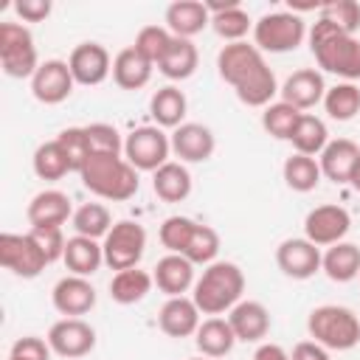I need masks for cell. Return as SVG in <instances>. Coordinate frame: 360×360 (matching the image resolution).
<instances>
[{"mask_svg":"<svg viewBox=\"0 0 360 360\" xmlns=\"http://www.w3.org/2000/svg\"><path fill=\"white\" fill-rule=\"evenodd\" d=\"M217 70L222 82H228L236 98L248 107H267L278 93L276 73L270 70L264 53L250 42H228L217 53Z\"/></svg>","mask_w":360,"mask_h":360,"instance_id":"6da1fadb","label":"cell"},{"mask_svg":"<svg viewBox=\"0 0 360 360\" xmlns=\"http://www.w3.org/2000/svg\"><path fill=\"white\" fill-rule=\"evenodd\" d=\"M309 51L321 70L340 76L343 82L360 79V39L354 34L340 31L338 25L318 20L309 28Z\"/></svg>","mask_w":360,"mask_h":360,"instance_id":"7a4b0ae2","label":"cell"},{"mask_svg":"<svg viewBox=\"0 0 360 360\" xmlns=\"http://www.w3.org/2000/svg\"><path fill=\"white\" fill-rule=\"evenodd\" d=\"M82 186L101 197V200H112V202H124L129 197H135L141 180H138V169L121 158V155H90L87 163L79 172Z\"/></svg>","mask_w":360,"mask_h":360,"instance_id":"3957f363","label":"cell"},{"mask_svg":"<svg viewBox=\"0 0 360 360\" xmlns=\"http://www.w3.org/2000/svg\"><path fill=\"white\" fill-rule=\"evenodd\" d=\"M245 292V273L233 262H211L205 264L202 276L194 281V304L202 315H222L231 312Z\"/></svg>","mask_w":360,"mask_h":360,"instance_id":"277c9868","label":"cell"},{"mask_svg":"<svg viewBox=\"0 0 360 360\" xmlns=\"http://www.w3.org/2000/svg\"><path fill=\"white\" fill-rule=\"evenodd\" d=\"M307 332L329 352H349L360 343V318L340 304L315 307L307 318Z\"/></svg>","mask_w":360,"mask_h":360,"instance_id":"5b68a950","label":"cell"},{"mask_svg":"<svg viewBox=\"0 0 360 360\" xmlns=\"http://www.w3.org/2000/svg\"><path fill=\"white\" fill-rule=\"evenodd\" d=\"M307 37V22L295 11H270L253 22V45L262 53L295 51Z\"/></svg>","mask_w":360,"mask_h":360,"instance_id":"8992f818","label":"cell"},{"mask_svg":"<svg viewBox=\"0 0 360 360\" xmlns=\"http://www.w3.org/2000/svg\"><path fill=\"white\" fill-rule=\"evenodd\" d=\"M0 65L11 79H31L42 65L34 37L20 22H0Z\"/></svg>","mask_w":360,"mask_h":360,"instance_id":"52a82bcc","label":"cell"},{"mask_svg":"<svg viewBox=\"0 0 360 360\" xmlns=\"http://www.w3.org/2000/svg\"><path fill=\"white\" fill-rule=\"evenodd\" d=\"M104 250V264L110 270H129L138 267L143 250H146V231L135 219H121L110 228V233L101 242Z\"/></svg>","mask_w":360,"mask_h":360,"instance_id":"ba28073f","label":"cell"},{"mask_svg":"<svg viewBox=\"0 0 360 360\" xmlns=\"http://www.w3.org/2000/svg\"><path fill=\"white\" fill-rule=\"evenodd\" d=\"M172 138L160 127H138L124 138V158L138 172H158L169 163Z\"/></svg>","mask_w":360,"mask_h":360,"instance_id":"9c48e42d","label":"cell"},{"mask_svg":"<svg viewBox=\"0 0 360 360\" xmlns=\"http://www.w3.org/2000/svg\"><path fill=\"white\" fill-rule=\"evenodd\" d=\"M0 264L20 278H37L51 262L31 233H0Z\"/></svg>","mask_w":360,"mask_h":360,"instance_id":"30bf717a","label":"cell"},{"mask_svg":"<svg viewBox=\"0 0 360 360\" xmlns=\"http://www.w3.org/2000/svg\"><path fill=\"white\" fill-rule=\"evenodd\" d=\"M48 346L53 354L76 360L96 349V329L84 318H59L48 329Z\"/></svg>","mask_w":360,"mask_h":360,"instance_id":"8fae6325","label":"cell"},{"mask_svg":"<svg viewBox=\"0 0 360 360\" xmlns=\"http://www.w3.org/2000/svg\"><path fill=\"white\" fill-rule=\"evenodd\" d=\"M352 228V217L343 205H315L304 219V236L318 248H332L343 242Z\"/></svg>","mask_w":360,"mask_h":360,"instance_id":"7c38bea8","label":"cell"},{"mask_svg":"<svg viewBox=\"0 0 360 360\" xmlns=\"http://www.w3.org/2000/svg\"><path fill=\"white\" fill-rule=\"evenodd\" d=\"M321 262H323L321 248L312 245L307 236L284 239V242L276 248V264H278V270H281L287 278H295V281L312 278V276L321 270Z\"/></svg>","mask_w":360,"mask_h":360,"instance_id":"4fadbf2b","label":"cell"},{"mask_svg":"<svg viewBox=\"0 0 360 360\" xmlns=\"http://www.w3.org/2000/svg\"><path fill=\"white\" fill-rule=\"evenodd\" d=\"M68 68H70L76 84L96 87L112 73V59H110V51L101 42H82L70 51Z\"/></svg>","mask_w":360,"mask_h":360,"instance_id":"5bb4252c","label":"cell"},{"mask_svg":"<svg viewBox=\"0 0 360 360\" xmlns=\"http://www.w3.org/2000/svg\"><path fill=\"white\" fill-rule=\"evenodd\" d=\"M73 73L62 59H45L31 76V93L42 104H62L73 93Z\"/></svg>","mask_w":360,"mask_h":360,"instance_id":"9a60e30c","label":"cell"},{"mask_svg":"<svg viewBox=\"0 0 360 360\" xmlns=\"http://www.w3.org/2000/svg\"><path fill=\"white\" fill-rule=\"evenodd\" d=\"M51 304L65 318H82L96 307V287L84 276H65L51 290Z\"/></svg>","mask_w":360,"mask_h":360,"instance_id":"2e32d148","label":"cell"},{"mask_svg":"<svg viewBox=\"0 0 360 360\" xmlns=\"http://www.w3.org/2000/svg\"><path fill=\"white\" fill-rule=\"evenodd\" d=\"M217 138L205 124L186 121L172 132V152L180 158V163H202L214 155Z\"/></svg>","mask_w":360,"mask_h":360,"instance_id":"e0dca14e","label":"cell"},{"mask_svg":"<svg viewBox=\"0 0 360 360\" xmlns=\"http://www.w3.org/2000/svg\"><path fill=\"white\" fill-rule=\"evenodd\" d=\"M25 217H28L31 228H62L68 219H73V205L65 191L45 188L31 197Z\"/></svg>","mask_w":360,"mask_h":360,"instance_id":"ac0fdd59","label":"cell"},{"mask_svg":"<svg viewBox=\"0 0 360 360\" xmlns=\"http://www.w3.org/2000/svg\"><path fill=\"white\" fill-rule=\"evenodd\" d=\"M281 101L292 104L295 110H312L318 101H323L326 96V84H323V73L315 68H301L295 73L287 76V82L281 84Z\"/></svg>","mask_w":360,"mask_h":360,"instance_id":"d6986e66","label":"cell"},{"mask_svg":"<svg viewBox=\"0 0 360 360\" xmlns=\"http://www.w3.org/2000/svg\"><path fill=\"white\" fill-rule=\"evenodd\" d=\"M200 309L194 304V298L188 295H174V298H166V304L160 307L158 312V323H160V332L169 335V338H188V335H197L200 329Z\"/></svg>","mask_w":360,"mask_h":360,"instance_id":"ffe728a7","label":"cell"},{"mask_svg":"<svg viewBox=\"0 0 360 360\" xmlns=\"http://www.w3.org/2000/svg\"><path fill=\"white\" fill-rule=\"evenodd\" d=\"M228 323L236 335V340L242 343H259L267 338L270 332V312L262 301H239L231 312H228Z\"/></svg>","mask_w":360,"mask_h":360,"instance_id":"44dd1931","label":"cell"},{"mask_svg":"<svg viewBox=\"0 0 360 360\" xmlns=\"http://www.w3.org/2000/svg\"><path fill=\"white\" fill-rule=\"evenodd\" d=\"M152 278L160 292L174 298V295L188 292V287H194V264L180 253H166L163 259H158Z\"/></svg>","mask_w":360,"mask_h":360,"instance_id":"7402d4cb","label":"cell"},{"mask_svg":"<svg viewBox=\"0 0 360 360\" xmlns=\"http://www.w3.org/2000/svg\"><path fill=\"white\" fill-rule=\"evenodd\" d=\"M205 25H211V14H208L205 3H200V0H174V3L166 8V28H169L174 37L191 39V37H197Z\"/></svg>","mask_w":360,"mask_h":360,"instance_id":"603a6c76","label":"cell"},{"mask_svg":"<svg viewBox=\"0 0 360 360\" xmlns=\"http://www.w3.org/2000/svg\"><path fill=\"white\" fill-rule=\"evenodd\" d=\"M211 14V28L225 39V42H242V37L253 28L248 11L242 8L239 0H225V3H205Z\"/></svg>","mask_w":360,"mask_h":360,"instance_id":"cb8c5ba5","label":"cell"},{"mask_svg":"<svg viewBox=\"0 0 360 360\" xmlns=\"http://www.w3.org/2000/svg\"><path fill=\"white\" fill-rule=\"evenodd\" d=\"M360 158V146L349 138H338V141H329L326 149L321 152L318 163H321V174L332 183H349L352 177V169Z\"/></svg>","mask_w":360,"mask_h":360,"instance_id":"d4e9b609","label":"cell"},{"mask_svg":"<svg viewBox=\"0 0 360 360\" xmlns=\"http://www.w3.org/2000/svg\"><path fill=\"white\" fill-rule=\"evenodd\" d=\"M194 343L200 349L202 357H211V360H219L225 357L233 346H236V335L228 323V318H219V315H211L200 323L197 335H194Z\"/></svg>","mask_w":360,"mask_h":360,"instance_id":"484cf974","label":"cell"},{"mask_svg":"<svg viewBox=\"0 0 360 360\" xmlns=\"http://www.w3.org/2000/svg\"><path fill=\"white\" fill-rule=\"evenodd\" d=\"M186 110H188V101H186V93L174 84H166L160 90L152 93L149 98V112L155 118L158 127H166V129H177L180 124H186Z\"/></svg>","mask_w":360,"mask_h":360,"instance_id":"4316f807","label":"cell"},{"mask_svg":"<svg viewBox=\"0 0 360 360\" xmlns=\"http://www.w3.org/2000/svg\"><path fill=\"white\" fill-rule=\"evenodd\" d=\"M152 68H155V65H149V62L129 45V48H124V51L115 53V59H112V79H115V84H118L121 90H141V87L149 84Z\"/></svg>","mask_w":360,"mask_h":360,"instance_id":"83f0119b","label":"cell"},{"mask_svg":"<svg viewBox=\"0 0 360 360\" xmlns=\"http://www.w3.org/2000/svg\"><path fill=\"white\" fill-rule=\"evenodd\" d=\"M152 188L163 202H183L191 194V172L180 160H169L152 172Z\"/></svg>","mask_w":360,"mask_h":360,"instance_id":"f1b7e54d","label":"cell"},{"mask_svg":"<svg viewBox=\"0 0 360 360\" xmlns=\"http://www.w3.org/2000/svg\"><path fill=\"white\" fill-rule=\"evenodd\" d=\"M62 262L68 264V270H70L73 276H84V278H87V276H93V273L104 264V250H101V245H98L96 239L76 233V236L68 239Z\"/></svg>","mask_w":360,"mask_h":360,"instance_id":"f546056e","label":"cell"},{"mask_svg":"<svg viewBox=\"0 0 360 360\" xmlns=\"http://www.w3.org/2000/svg\"><path fill=\"white\" fill-rule=\"evenodd\" d=\"M152 273L141 270V267H129V270H118L110 281V298L121 307H129V304H138L143 301L149 292H152Z\"/></svg>","mask_w":360,"mask_h":360,"instance_id":"4dcf8cb0","label":"cell"},{"mask_svg":"<svg viewBox=\"0 0 360 360\" xmlns=\"http://www.w3.org/2000/svg\"><path fill=\"white\" fill-rule=\"evenodd\" d=\"M321 270L338 284H346V281L357 278L360 276V248L354 242H338V245L326 248Z\"/></svg>","mask_w":360,"mask_h":360,"instance_id":"1f68e13d","label":"cell"},{"mask_svg":"<svg viewBox=\"0 0 360 360\" xmlns=\"http://www.w3.org/2000/svg\"><path fill=\"white\" fill-rule=\"evenodd\" d=\"M197 65H200L197 45H194L191 39L174 37L172 45H169V51H166V56L160 59L158 68H160V73H163L166 79H172V82H183V79L194 76Z\"/></svg>","mask_w":360,"mask_h":360,"instance_id":"d6a6232c","label":"cell"},{"mask_svg":"<svg viewBox=\"0 0 360 360\" xmlns=\"http://www.w3.org/2000/svg\"><path fill=\"white\" fill-rule=\"evenodd\" d=\"M290 143H292V149H295L298 155H309V158L321 155V152L326 149V143H329L326 124H323L318 115L304 112V115L298 118L292 135H290Z\"/></svg>","mask_w":360,"mask_h":360,"instance_id":"836d02e7","label":"cell"},{"mask_svg":"<svg viewBox=\"0 0 360 360\" xmlns=\"http://www.w3.org/2000/svg\"><path fill=\"white\" fill-rule=\"evenodd\" d=\"M281 174H284V183H287L292 191H298V194H307V191L318 188V183H321V177H323V174H321V163H318L315 158L298 155V152H292V155L284 160Z\"/></svg>","mask_w":360,"mask_h":360,"instance_id":"e575fe53","label":"cell"},{"mask_svg":"<svg viewBox=\"0 0 360 360\" xmlns=\"http://www.w3.org/2000/svg\"><path fill=\"white\" fill-rule=\"evenodd\" d=\"M31 166H34V174H37L39 180H62L68 172H73V169H70V160H68V155L62 152V146H59L56 138L37 146V152H34V158H31Z\"/></svg>","mask_w":360,"mask_h":360,"instance_id":"d590c367","label":"cell"},{"mask_svg":"<svg viewBox=\"0 0 360 360\" xmlns=\"http://www.w3.org/2000/svg\"><path fill=\"white\" fill-rule=\"evenodd\" d=\"M73 228L79 236H90V239H104L110 233V228L115 225L112 222V214L107 205L101 202H84L73 211Z\"/></svg>","mask_w":360,"mask_h":360,"instance_id":"8d00e7d4","label":"cell"},{"mask_svg":"<svg viewBox=\"0 0 360 360\" xmlns=\"http://www.w3.org/2000/svg\"><path fill=\"white\" fill-rule=\"evenodd\" d=\"M323 110L335 121H352L360 112V87L354 82H340L335 87H326Z\"/></svg>","mask_w":360,"mask_h":360,"instance_id":"74e56055","label":"cell"},{"mask_svg":"<svg viewBox=\"0 0 360 360\" xmlns=\"http://www.w3.org/2000/svg\"><path fill=\"white\" fill-rule=\"evenodd\" d=\"M301 115H304V112L295 110L292 104H287V101H273V104H267L264 112H262V127H264V132L273 135L276 141H290V135H292V129H295V124H298Z\"/></svg>","mask_w":360,"mask_h":360,"instance_id":"f35d334b","label":"cell"},{"mask_svg":"<svg viewBox=\"0 0 360 360\" xmlns=\"http://www.w3.org/2000/svg\"><path fill=\"white\" fill-rule=\"evenodd\" d=\"M174 34L166 25H143L132 42V48L149 62V65H160V59L166 56L169 45H172Z\"/></svg>","mask_w":360,"mask_h":360,"instance_id":"ab89813d","label":"cell"},{"mask_svg":"<svg viewBox=\"0 0 360 360\" xmlns=\"http://www.w3.org/2000/svg\"><path fill=\"white\" fill-rule=\"evenodd\" d=\"M217 253H219V233L211 225L197 222V228H194V233H191L188 248H186L183 256L191 264H211L217 259Z\"/></svg>","mask_w":360,"mask_h":360,"instance_id":"60d3db41","label":"cell"},{"mask_svg":"<svg viewBox=\"0 0 360 360\" xmlns=\"http://www.w3.org/2000/svg\"><path fill=\"white\" fill-rule=\"evenodd\" d=\"M318 20H326V22L338 25L346 34H357V28H360V3H354V0L323 3L318 8Z\"/></svg>","mask_w":360,"mask_h":360,"instance_id":"b9f144b4","label":"cell"},{"mask_svg":"<svg viewBox=\"0 0 360 360\" xmlns=\"http://www.w3.org/2000/svg\"><path fill=\"white\" fill-rule=\"evenodd\" d=\"M197 222L188 219V217H166L163 225H160V245L169 250V253H186L188 248V239L194 233Z\"/></svg>","mask_w":360,"mask_h":360,"instance_id":"7bdbcfd3","label":"cell"},{"mask_svg":"<svg viewBox=\"0 0 360 360\" xmlns=\"http://www.w3.org/2000/svg\"><path fill=\"white\" fill-rule=\"evenodd\" d=\"M84 132H87L90 155H121L124 152V138L118 135L112 124L96 121V124H87Z\"/></svg>","mask_w":360,"mask_h":360,"instance_id":"ee69618b","label":"cell"},{"mask_svg":"<svg viewBox=\"0 0 360 360\" xmlns=\"http://www.w3.org/2000/svg\"><path fill=\"white\" fill-rule=\"evenodd\" d=\"M56 141H59L62 152L68 155L70 169H73V172H82V166H84L87 158H90V143H87L84 127H68V129H62V132L56 135Z\"/></svg>","mask_w":360,"mask_h":360,"instance_id":"f6af8a7d","label":"cell"},{"mask_svg":"<svg viewBox=\"0 0 360 360\" xmlns=\"http://www.w3.org/2000/svg\"><path fill=\"white\" fill-rule=\"evenodd\" d=\"M28 233L34 236V242L39 245V250L48 256V262H56V259L65 256V245H68V239H65L62 228H31Z\"/></svg>","mask_w":360,"mask_h":360,"instance_id":"bcb514c9","label":"cell"},{"mask_svg":"<svg viewBox=\"0 0 360 360\" xmlns=\"http://www.w3.org/2000/svg\"><path fill=\"white\" fill-rule=\"evenodd\" d=\"M8 360H51V346H48V340H42L37 335H25V338L14 340Z\"/></svg>","mask_w":360,"mask_h":360,"instance_id":"7dc6e473","label":"cell"},{"mask_svg":"<svg viewBox=\"0 0 360 360\" xmlns=\"http://www.w3.org/2000/svg\"><path fill=\"white\" fill-rule=\"evenodd\" d=\"M14 11L22 22H42L51 14V0H17Z\"/></svg>","mask_w":360,"mask_h":360,"instance_id":"c3c4849f","label":"cell"},{"mask_svg":"<svg viewBox=\"0 0 360 360\" xmlns=\"http://www.w3.org/2000/svg\"><path fill=\"white\" fill-rule=\"evenodd\" d=\"M290 357H292V360H332V357H329V349H323V346L315 343V340H301V343H295Z\"/></svg>","mask_w":360,"mask_h":360,"instance_id":"681fc988","label":"cell"},{"mask_svg":"<svg viewBox=\"0 0 360 360\" xmlns=\"http://www.w3.org/2000/svg\"><path fill=\"white\" fill-rule=\"evenodd\" d=\"M253 360H292L278 343H262L256 352H253Z\"/></svg>","mask_w":360,"mask_h":360,"instance_id":"f907efd6","label":"cell"},{"mask_svg":"<svg viewBox=\"0 0 360 360\" xmlns=\"http://www.w3.org/2000/svg\"><path fill=\"white\" fill-rule=\"evenodd\" d=\"M349 183H352V188H354V191H360V158H357V163H354V169H352Z\"/></svg>","mask_w":360,"mask_h":360,"instance_id":"816d5d0a","label":"cell"},{"mask_svg":"<svg viewBox=\"0 0 360 360\" xmlns=\"http://www.w3.org/2000/svg\"><path fill=\"white\" fill-rule=\"evenodd\" d=\"M191 360H211V357H191Z\"/></svg>","mask_w":360,"mask_h":360,"instance_id":"f5cc1de1","label":"cell"}]
</instances>
